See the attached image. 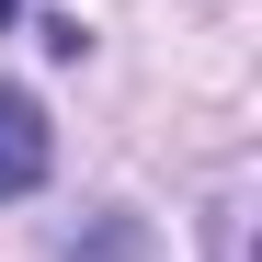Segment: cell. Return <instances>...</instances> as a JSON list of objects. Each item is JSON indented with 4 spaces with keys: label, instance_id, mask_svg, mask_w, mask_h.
<instances>
[{
    "label": "cell",
    "instance_id": "1",
    "mask_svg": "<svg viewBox=\"0 0 262 262\" xmlns=\"http://www.w3.org/2000/svg\"><path fill=\"white\" fill-rule=\"evenodd\" d=\"M46 160H57V137H46V103H34V92H0V205L46 183Z\"/></svg>",
    "mask_w": 262,
    "mask_h": 262
},
{
    "label": "cell",
    "instance_id": "2",
    "mask_svg": "<svg viewBox=\"0 0 262 262\" xmlns=\"http://www.w3.org/2000/svg\"><path fill=\"white\" fill-rule=\"evenodd\" d=\"M0 23H12V0H0Z\"/></svg>",
    "mask_w": 262,
    "mask_h": 262
}]
</instances>
